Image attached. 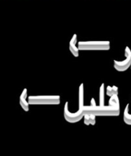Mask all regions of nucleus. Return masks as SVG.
Here are the masks:
<instances>
[{
  "label": "nucleus",
  "instance_id": "1a4fd4ad",
  "mask_svg": "<svg viewBox=\"0 0 131 156\" xmlns=\"http://www.w3.org/2000/svg\"><path fill=\"white\" fill-rule=\"evenodd\" d=\"M106 94L107 95L110 96H114L117 95L118 94V88L116 86H108L106 88Z\"/></svg>",
  "mask_w": 131,
  "mask_h": 156
},
{
  "label": "nucleus",
  "instance_id": "9d476101",
  "mask_svg": "<svg viewBox=\"0 0 131 156\" xmlns=\"http://www.w3.org/2000/svg\"><path fill=\"white\" fill-rule=\"evenodd\" d=\"M123 119H124L125 123H127V124L131 125V114L129 113V105H126V109H125L124 111Z\"/></svg>",
  "mask_w": 131,
  "mask_h": 156
},
{
  "label": "nucleus",
  "instance_id": "9b49d317",
  "mask_svg": "<svg viewBox=\"0 0 131 156\" xmlns=\"http://www.w3.org/2000/svg\"><path fill=\"white\" fill-rule=\"evenodd\" d=\"M105 94V91H104V85L102 84L101 86V90H100V105H104V95Z\"/></svg>",
  "mask_w": 131,
  "mask_h": 156
},
{
  "label": "nucleus",
  "instance_id": "f257e3e1",
  "mask_svg": "<svg viewBox=\"0 0 131 156\" xmlns=\"http://www.w3.org/2000/svg\"><path fill=\"white\" fill-rule=\"evenodd\" d=\"M91 101L92 102H91V105L83 108L85 114H93L95 116L119 115V113H120V107H119V105H109L108 106H104V105L97 106L94 102V100H92Z\"/></svg>",
  "mask_w": 131,
  "mask_h": 156
},
{
  "label": "nucleus",
  "instance_id": "39448f33",
  "mask_svg": "<svg viewBox=\"0 0 131 156\" xmlns=\"http://www.w3.org/2000/svg\"><path fill=\"white\" fill-rule=\"evenodd\" d=\"M114 68L120 72H123L131 66V56L126 57L124 61L114 60Z\"/></svg>",
  "mask_w": 131,
  "mask_h": 156
},
{
  "label": "nucleus",
  "instance_id": "6e6552de",
  "mask_svg": "<svg viewBox=\"0 0 131 156\" xmlns=\"http://www.w3.org/2000/svg\"><path fill=\"white\" fill-rule=\"evenodd\" d=\"M84 123L86 125H94L95 123V115L93 114H85L84 115Z\"/></svg>",
  "mask_w": 131,
  "mask_h": 156
},
{
  "label": "nucleus",
  "instance_id": "f8f14e48",
  "mask_svg": "<svg viewBox=\"0 0 131 156\" xmlns=\"http://www.w3.org/2000/svg\"></svg>",
  "mask_w": 131,
  "mask_h": 156
},
{
  "label": "nucleus",
  "instance_id": "20e7f679",
  "mask_svg": "<svg viewBox=\"0 0 131 156\" xmlns=\"http://www.w3.org/2000/svg\"><path fill=\"white\" fill-rule=\"evenodd\" d=\"M85 115L83 108H79L76 113H71L68 110V102H66L64 108V117L66 120L69 123H76L79 121Z\"/></svg>",
  "mask_w": 131,
  "mask_h": 156
},
{
  "label": "nucleus",
  "instance_id": "f03ea898",
  "mask_svg": "<svg viewBox=\"0 0 131 156\" xmlns=\"http://www.w3.org/2000/svg\"><path fill=\"white\" fill-rule=\"evenodd\" d=\"M81 50H107L110 48L108 41H82L79 43Z\"/></svg>",
  "mask_w": 131,
  "mask_h": 156
},
{
  "label": "nucleus",
  "instance_id": "7ed1b4c3",
  "mask_svg": "<svg viewBox=\"0 0 131 156\" xmlns=\"http://www.w3.org/2000/svg\"><path fill=\"white\" fill-rule=\"evenodd\" d=\"M60 99L58 95L30 96L28 98L29 104L31 105H58Z\"/></svg>",
  "mask_w": 131,
  "mask_h": 156
},
{
  "label": "nucleus",
  "instance_id": "0eeeda50",
  "mask_svg": "<svg viewBox=\"0 0 131 156\" xmlns=\"http://www.w3.org/2000/svg\"><path fill=\"white\" fill-rule=\"evenodd\" d=\"M26 98H27V89H24L21 94V97H20V105L24 111H28L29 102L26 101Z\"/></svg>",
  "mask_w": 131,
  "mask_h": 156
},
{
  "label": "nucleus",
  "instance_id": "423d86ee",
  "mask_svg": "<svg viewBox=\"0 0 131 156\" xmlns=\"http://www.w3.org/2000/svg\"><path fill=\"white\" fill-rule=\"evenodd\" d=\"M76 39H77V36L76 34L73 35V38L71 39L69 43V50L70 52L73 53V56H75L76 57L79 56V49L76 47Z\"/></svg>",
  "mask_w": 131,
  "mask_h": 156
}]
</instances>
